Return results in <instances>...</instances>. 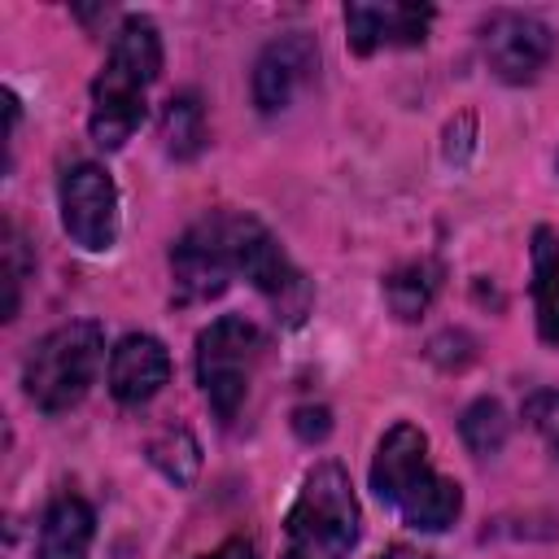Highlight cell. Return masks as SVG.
Returning a JSON list of instances; mask_svg holds the SVG:
<instances>
[{
  "mask_svg": "<svg viewBox=\"0 0 559 559\" xmlns=\"http://www.w3.org/2000/svg\"><path fill=\"white\" fill-rule=\"evenodd\" d=\"M240 231H245V214L214 210L170 245V280L179 306L227 293V284L240 275Z\"/></svg>",
  "mask_w": 559,
  "mask_h": 559,
  "instance_id": "5",
  "label": "cell"
},
{
  "mask_svg": "<svg viewBox=\"0 0 559 559\" xmlns=\"http://www.w3.org/2000/svg\"><path fill=\"white\" fill-rule=\"evenodd\" d=\"M96 537V511L79 493H61L48 502L39 520V559H87Z\"/></svg>",
  "mask_w": 559,
  "mask_h": 559,
  "instance_id": "13",
  "label": "cell"
},
{
  "mask_svg": "<svg viewBox=\"0 0 559 559\" xmlns=\"http://www.w3.org/2000/svg\"><path fill=\"white\" fill-rule=\"evenodd\" d=\"M61 227L66 236L87 253H109L118 245V188L105 166L74 162L61 170L57 183Z\"/></svg>",
  "mask_w": 559,
  "mask_h": 559,
  "instance_id": "7",
  "label": "cell"
},
{
  "mask_svg": "<svg viewBox=\"0 0 559 559\" xmlns=\"http://www.w3.org/2000/svg\"><path fill=\"white\" fill-rule=\"evenodd\" d=\"M201 559H258V550H253L249 537H227L223 546H214V550L201 555Z\"/></svg>",
  "mask_w": 559,
  "mask_h": 559,
  "instance_id": "22",
  "label": "cell"
},
{
  "mask_svg": "<svg viewBox=\"0 0 559 559\" xmlns=\"http://www.w3.org/2000/svg\"><path fill=\"white\" fill-rule=\"evenodd\" d=\"M480 52H485V66L493 70L498 83L524 87V83H533L550 66L555 31L542 17H533V13L498 9L480 26Z\"/></svg>",
  "mask_w": 559,
  "mask_h": 559,
  "instance_id": "8",
  "label": "cell"
},
{
  "mask_svg": "<svg viewBox=\"0 0 559 559\" xmlns=\"http://www.w3.org/2000/svg\"><path fill=\"white\" fill-rule=\"evenodd\" d=\"M376 559H437V555H424V550H415V546H389V550L376 555Z\"/></svg>",
  "mask_w": 559,
  "mask_h": 559,
  "instance_id": "23",
  "label": "cell"
},
{
  "mask_svg": "<svg viewBox=\"0 0 559 559\" xmlns=\"http://www.w3.org/2000/svg\"><path fill=\"white\" fill-rule=\"evenodd\" d=\"M459 437H463V445H467L476 459L498 454V450L507 445V437H511V419H507L502 402H498V397H476V402L459 415Z\"/></svg>",
  "mask_w": 559,
  "mask_h": 559,
  "instance_id": "18",
  "label": "cell"
},
{
  "mask_svg": "<svg viewBox=\"0 0 559 559\" xmlns=\"http://www.w3.org/2000/svg\"><path fill=\"white\" fill-rule=\"evenodd\" d=\"M240 275L275 306V319H284L288 328H297L314 301L306 275L293 266V258L284 253V245L253 218L245 214V231H240Z\"/></svg>",
  "mask_w": 559,
  "mask_h": 559,
  "instance_id": "9",
  "label": "cell"
},
{
  "mask_svg": "<svg viewBox=\"0 0 559 559\" xmlns=\"http://www.w3.org/2000/svg\"><path fill=\"white\" fill-rule=\"evenodd\" d=\"M371 493L419 533H445L463 515L459 480L428 463V437L415 424H393L371 459Z\"/></svg>",
  "mask_w": 559,
  "mask_h": 559,
  "instance_id": "2",
  "label": "cell"
},
{
  "mask_svg": "<svg viewBox=\"0 0 559 559\" xmlns=\"http://www.w3.org/2000/svg\"><path fill=\"white\" fill-rule=\"evenodd\" d=\"M144 454H148V463H153L170 485H179V489H188V485L197 480V472H201V445H197V437H192L183 424L157 428V432L148 437Z\"/></svg>",
  "mask_w": 559,
  "mask_h": 559,
  "instance_id": "17",
  "label": "cell"
},
{
  "mask_svg": "<svg viewBox=\"0 0 559 559\" xmlns=\"http://www.w3.org/2000/svg\"><path fill=\"white\" fill-rule=\"evenodd\" d=\"M262 358V332L245 314H218L197 336V380L218 424H231L249 397Z\"/></svg>",
  "mask_w": 559,
  "mask_h": 559,
  "instance_id": "6",
  "label": "cell"
},
{
  "mask_svg": "<svg viewBox=\"0 0 559 559\" xmlns=\"http://www.w3.org/2000/svg\"><path fill=\"white\" fill-rule=\"evenodd\" d=\"M432 4H345V39L358 57L380 48H419L432 26Z\"/></svg>",
  "mask_w": 559,
  "mask_h": 559,
  "instance_id": "11",
  "label": "cell"
},
{
  "mask_svg": "<svg viewBox=\"0 0 559 559\" xmlns=\"http://www.w3.org/2000/svg\"><path fill=\"white\" fill-rule=\"evenodd\" d=\"M555 166H559V157H555Z\"/></svg>",
  "mask_w": 559,
  "mask_h": 559,
  "instance_id": "24",
  "label": "cell"
},
{
  "mask_svg": "<svg viewBox=\"0 0 559 559\" xmlns=\"http://www.w3.org/2000/svg\"><path fill=\"white\" fill-rule=\"evenodd\" d=\"M210 131H205V109L192 92H179L166 100L162 109V148L175 157V162H192L201 157Z\"/></svg>",
  "mask_w": 559,
  "mask_h": 559,
  "instance_id": "16",
  "label": "cell"
},
{
  "mask_svg": "<svg viewBox=\"0 0 559 559\" xmlns=\"http://www.w3.org/2000/svg\"><path fill=\"white\" fill-rule=\"evenodd\" d=\"M293 432H297L301 441H323V437L332 432L328 406H297V411H293Z\"/></svg>",
  "mask_w": 559,
  "mask_h": 559,
  "instance_id": "21",
  "label": "cell"
},
{
  "mask_svg": "<svg viewBox=\"0 0 559 559\" xmlns=\"http://www.w3.org/2000/svg\"><path fill=\"white\" fill-rule=\"evenodd\" d=\"M105 384H109L114 402H122V406L153 402L170 384V354H166V345L157 336H148V332H127L109 349Z\"/></svg>",
  "mask_w": 559,
  "mask_h": 559,
  "instance_id": "12",
  "label": "cell"
},
{
  "mask_svg": "<svg viewBox=\"0 0 559 559\" xmlns=\"http://www.w3.org/2000/svg\"><path fill=\"white\" fill-rule=\"evenodd\" d=\"M358 528L362 511L349 472L336 459H323L306 472L288 507L280 559H349V550L358 546Z\"/></svg>",
  "mask_w": 559,
  "mask_h": 559,
  "instance_id": "3",
  "label": "cell"
},
{
  "mask_svg": "<svg viewBox=\"0 0 559 559\" xmlns=\"http://www.w3.org/2000/svg\"><path fill=\"white\" fill-rule=\"evenodd\" d=\"M162 74V35L153 17L131 13L109 39V57L92 79L87 131L100 148H122L144 122V92Z\"/></svg>",
  "mask_w": 559,
  "mask_h": 559,
  "instance_id": "1",
  "label": "cell"
},
{
  "mask_svg": "<svg viewBox=\"0 0 559 559\" xmlns=\"http://www.w3.org/2000/svg\"><path fill=\"white\" fill-rule=\"evenodd\" d=\"M100 362H105V328L96 319H70L31 345L22 362V389L35 411L61 415L87 397Z\"/></svg>",
  "mask_w": 559,
  "mask_h": 559,
  "instance_id": "4",
  "label": "cell"
},
{
  "mask_svg": "<svg viewBox=\"0 0 559 559\" xmlns=\"http://www.w3.org/2000/svg\"><path fill=\"white\" fill-rule=\"evenodd\" d=\"M437 288H441V266L428 262V258H419V262L397 266V271L384 280V301H389V310H393L402 323H415V319L432 306Z\"/></svg>",
  "mask_w": 559,
  "mask_h": 559,
  "instance_id": "15",
  "label": "cell"
},
{
  "mask_svg": "<svg viewBox=\"0 0 559 559\" xmlns=\"http://www.w3.org/2000/svg\"><path fill=\"white\" fill-rule=\"evenodd\" d=\"M31 262H26V240L17 236V227H4V258H0V275H4V319H17L22 306V280H26Z\"/></svg>",
  "mask_w": 559,
  "mask_h": 559,
  "instance_id": "19",
  "label": "cell"
},
{
  "mask_svg": "<svg viewBox=\"0 0 559 559\" xmlns=\"http://www.w3.org/2000/svg\"><path fill=\"white\" fill-rule=\"evenodd\" d=\"M520 415H524V424L559 454V389H537V393H528Z\"/></svg>",
  "mask_w": 559,
  "mask_h": 559,
  "instance_id": "20",
  "label": "cell"
},
{
  "mask_svg": "<svg viewBox=\"0 0 559 559\" xmlns=\"http://www.w3.org/2000/svg\"><path fill=\"white\" fill-rule=\"evenodd\" d=\"M533 310H537V336L559 349V231L555 227H533Z\"/></svg>",
  "mask_w": 559,
  "mask_h": 559,
  "instance_id": "14",
  "label": "cell"
},
{
  "mask_svg": "<svg viewBox=\"0 0 559 559\" xmlns=\"http://www.w3.org/2000/svg\"><path fill=\"white\" fill-rule=\"evenodd\" d=\"M319 74V39L310 31L275 35L253 61V105L258 114H280L297 100V92Z\"/></svg>",
  "mask_w": 559,
  "mask_h": 559,
  "instance_id": "10",
  "label": "cell"
}]
</instances>
